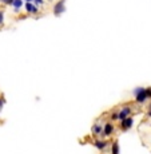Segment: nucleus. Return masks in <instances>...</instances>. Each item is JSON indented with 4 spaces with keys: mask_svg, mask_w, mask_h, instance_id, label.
<instances>
[{
    "mask_svg": "<svg viewBox=\"0 0 151 154\" xmlns=\"http://www.w3.org/2000/svg\"><path fill=\"white\" fill-rule=\"evenodd\" d=\"M149 98H151V88H138L135 91V100L138 103L146 102Z\"/></svg>",
    "mask_w": 151,
    "mask_h": 154,
    "instance_id": "1",
    "label": "nucleus"
},
{
    "mask_svg": "<svg viewBox=\"0 0 151 154\" xmlns=\"http://www.w3.org/2000/svg\"><path fill=\"white\" fill-rule=\"evenodd\" d=\"M66 11V0H59L54 5V14L56 16H60L62 14Z\"/></svg>",
    "mask_w": 151,
    "mask_h": 154,
    "instance_id": "2",
    "label": "nucleus"
},
{
    "mask_svg": "<svg viewBox=\"0 0 151 154\" xmlns=\"http://www.w3.org/2000/svg\"><path fill=\"white\" fill-rule=\"evenodd\" d=\"M114 129H115V127H114V123H112V122L104 123V125H103V133H102V134L106 135V137H110L112 133H114Z\"/></svg>",
    "mask_w": 151,
    "mask_h": 154,
    "instance_id": "3",
    "label": "nucleus"
},
{
    "mask_svg": "<svg viewBox=\"0 0 151 154\" xmlns=\"http://www.w3.org/2000/svg\"><path fill=\"white\" fill-rule=\"evenodd\" d=\"M26 12L27 14H38L39 12V8H38V5H35L32 2H26Z\"/></svg>",
    "mask_w": 151,
    "mask_h": 154,
    "instance_id": "4",
    "label": "nucleus"
},
{
    "mask_svg": "<svg viewBox=\"0 0 151 154\" xmlns=\"http://www.w3.org/2000/svg\"><path fill=\"white\" fill-rule=\"evenodd\" d=\"M132 123H134L132 118L127 117V118H124V119L120 121V127H122V130H127V129H130V127L132 126Z\"/></svg>",
    "mask_w": 151,
    "mask_h": 154,
    "instance_id": "5",
    "label": "nucleus"
},
{
    "mask_svg": "<svg viewBox=\"0 0 151 154\" xmlns=\"http://www.w3.org/2000/svg\"><path fill=\"white\" fill-rule=\"evenodd\" d=\"M131 107H128V106H124V107H122V110L119 111V119L122 121L124 119V118H127V117H130L131 115Z\"/></svg>",
    "mask_w": 151,
    "mask_h": 154,
    "instance_id": "6",
    "label": "nucleus"
},
{
    "mask_svg": "<svg viewBox=\"0 0 151 154\" xmlns=\"http://www.w3.org/2000/svg\"><path fill=\"white\" fill-rule=\"evenodd\" d=\"M107 141H102V140H98L94 142V146L96 147V149H99V150H104L106 147H107Z\"/></svg>",
    "mask_w": 151,
    "mask_h": 154,
    "instance_id": "7",
    "label": "nucleus"
},
{
    "mask_svg": "<svg viewBox=\"0 0 151 154\" xmlns=\"http://www.w3.org/2000/svg\"><path fill=\"white\" fill-rule=\"evenodd\" d=\"M11 5H12V8H14V11H15V12H19V11L22 10L23 0H14V2L11 3Z\"/></svg>",
    "mask_w": 151,
    "mask_h": 154,
    "instance_id": "8",
    "label": "nucleus"
},
{
    "mask_svg": "<svg viewBox=\"0 0 151 154\" xmlns=\"http://www.w3.org/2000/svg\"><path fill=\"white\" fill-rule=\"evenodd\" d=\"M102 133H103V126L100 125V123H95V125L92 126V134L96 137V135H100Z\"/></svg>",
    "mask_w": 151,
    "mask_h": 154,
    "instance_id": "9",
    "label": "nucleus"
},
{
    "mask_svg": "<svg viewBox=\"0 0 151 154\" xmlns=\"http://www.w3.org/2000/svg\"><path fill=\"white\" fill-rule=\"evenodd\" d=\"M111 153H112V154H119V143H118V141H115L114 143H112V146H111Z\"/></svg>",
    "mask_w": 151,
    "mask_h": 154,
    "instance_id": "10",
    "label": "nucleus"
},
{
    "mask_svg": "<svg viewBox=\"0 0 151 154\" xmlns=\"http://www.w3.org/2000/svg\"><path fill=\"white\" fill-rule=\"evenodd\" d=\"M111 119L112 121H119V112H112L111 114Z\"/></svg>",
    "mask_w": 151,
    "mask_h": 154,
    "instance_id": "11",
    "label": "nucleus"
},
{
    "mask_svg": "<svg viewBox=\"0 0 151 154\" xmlns=\"http://www.w3.org/2000/svg\"><path fill=\"white\" fill-rule=\"evenodd\" d=\"M32 3H34L35 5H38V7H39L40 4H43V3H44V0H32Z\"/></svg>",
    "mask_w": 151,
    "mask_h": 154,
    "instance_id": "12",
    "label": "nucleus"
},
{
    "mask_svg": "<svg viewBox=\"0 0 151 154\" xmlns=\"http://www.w3.org/2000/svg\"><path fill=\"white\" fill-rule=\"evenodd\" d=\"M4 23V14H3V11H0V26Z\"/></svg>",
    "mask_w": 151,
    "mask_h": 154,
    "instance_id": "13",
    "label": "nucleus"
},
{
    "mask_svg": "<svg viewBox=\"0 0 151 154\" xmlns=\"http://www.w3.org/2000/svg\"><path fill=\"white\" fill-rule=\"evenodd\" d=\"M2 3H4V4H7V5H11V3L14 2V0H0Z\"/></svg>",
    "mask_w": 151,
    "mask_h": 154,
    "instance_id": "14",
    "label": "nucleus"
},
{
    "mask_svg": "<svg viewBox=\"0 0 151 154\" xmlns=\"http://www.w3.org/2000/svg\"><path fill=\"white\" fill-rule=\"evenodd\" d=\"M147 115L151 118V105H150V107H149V112H147Z\"/></svg>",
    "mask_w": 151,
    "mask_h": 154,
    "instance_id": "15",
    "label": "nucleus"
},
{
    "mask_svg": "<svg viewBox=\"0 0 151 154\" xmlns=\"http://www.w3.org/2000/svg\"><path fill=\"white\" fill-rule=\"evenodd\" d=\"M2 106H3V100L0 99V109H2Z\"/></svg>",
    "mask_w": 151,
    "mask_h": 154,
    "instance_id": "16",
    "label": "nucleus"
},
{
    "mask_svg": "<svg viewBox=\"0 0 151 154\" xmlns=\"http://www.w3.org/2000/svg\"><path fill=\"white\" fill-rule=\"evenodd\" d=\"M26 2H32V0H26Z\"/></svg>",
    "mask_w": 151,
    "mask_h": 154,
    "instance_id": "17",
    "label": "nucleus"
}]
</instances>
